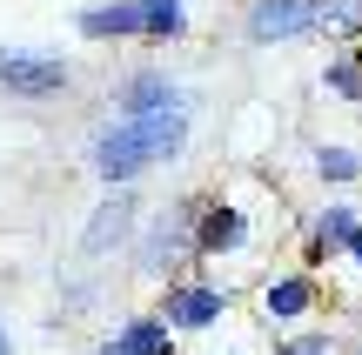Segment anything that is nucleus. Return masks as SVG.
Wrapping results in <instances>:
<instances>
[{"mask_svg": "<svg viewBox=\"0 0 362 355\" xmlns=\"http://www.w3.org/2000/svg\"><path fill=\"white\" fill-rule=\"evenodd\" d=\"M94 355H121V349H115V342H101V349H94Z\"/></svg>", "mask_w": 362, "mask_h": 355, "instance_id": "obj_19", "label": "nucleus"}, {"mask_svg": "<svg viewBox=\"0 0 362 355\" xmlns=\"http://www.w3.org/2000/svg\"><path fill=\"white\" fill-rule=\"evenodd\" d=\"M168 355H181V349H168Z\"/></svg>", "mask_w": 362, "mask_h": 355, "instance_id": "obj_20", "label": "nucleus"}, {"mask_svg": "<svg viewBox=\"0 0 362 355\" xmlns=\"http://www.w3.org/2000/svg\"><path fill=\"white\" fill-rule=\"evenodd\" d=\"M188 222H194V201H181L175 215H168V208L155 215V228H148V235H141V248H134L141 275H161V268H175L181 255H194V248H188Z\"/></svg>", "mask_w": 362, "mask_h": 355, "instance_id": "obj_8", "label": "nucleus"}, {"mask_svg": "<svg viewBox=\"0 0 362 355\" xmlns=\"http://www.w3.org/2000/svg\"><path fill=\"white\" fill-rule=\"evenodd\" d=\"M115 349H121V355H168L175 335H168V322H161V315H134L128 329L115 335Z\"/></svg>", "mask_w": 362, "mask_h": 355, "instance_id": "obj_13", "label": "nucleus"}, {"mask_svg": "<svg viewBox=\"0 0 362 355\" xmlns=\"http://www.w3.org/2000/svg\"><path fill=\"white\" fill-rule=\"evenodd\" d=\"M349 255H356V262H362V228H356V235H349Z\"/></svg>", "mask_w": 362, "mask_h": 355, "instance_id": "obj_17", "label": "nucleus"}, {"mask_svg": "<svg viewBox=\"0 0 362 355\" xmlns=\"http://www.w3.org/2000/svg\"><path fill=\"white\" fill-rule=\"evenodd\" d=\"M134 222H141V208H134L128 188H115V195L101 201V208L88 215V235H81V255H94V262H107L115 248H128L134 241Z\"/></svg>", "mask_w": 362, "mask_h": 355, "instance_id": "obj_6", "label": "nucleus"}, {"mask_svg": "<svg viewBox=\"0 0 362 355\" xmlns=\"http://www.w3.org/2000/svg\"><path fill=\"white\" fill-rule=\"evenodd\" d=\"M322 88L336 94V101H356V107H362V54H356V47L329 54V67H322Z\"/></svg>", "mask_w": 362, "mask_h": 355, "instance_id": "obj_14", "label": "nucleus"}, {"mask_svg": "<svg viewBox=\"0 0 362 355\" xmlns=\"http://www.w3.org/2000/svg\"><path fill=\"white\" fill-rule=\"evenodd\" d=\"M0 355H13V342H7V322H0Z\"/></svg>", "mask_w": 362, "mask_h": 355, "instance_id": "obj_18", "label": "nucleus"}, {"mask_svg": "<svg viewBox=\"0 0 362 355\" xmlns=\"http://www.w3.org/2000/svg\"><path fill=\"white\" fill-rule=\"evenodd\" d=\"M315 308V275H275L262 282V315L269 322H302Z\"/></svg>", "mask_w": 362, "mask_h": 355, "instance_id": "obj_10", "label": "nucleus"}, {"mask_svg": "<svg viewBox=\"0 0 362 355\" xmlns=\"http://www.w3.org/2000/svg\"><path fill=\"white\" fill-rule=\"evenodd\" d=\"M315 174H322L329 188H342V181H356V174H362V161L349 155V148H315Z\"/></svg>", "mask_w": 362, "mask_h": 355, "instance_id": "obj_15", "label": "nucleus"}, {"mask_svg": "<svg viewBox=\"0 0 362 355\" xmlns=\"http://www.w3.org/2000/svg\"><path fill=\"white\" fill-rule=\"evenodd\" d=\"M74 27L88 40H141V7L134 0H88L74 13Z\"/></svg>", "mask_w": 362, "mask_h": 355, "instance_id": "obj_9", "label": "nucleus"}, {"mask_svg": "<svg viewBox=\"0 0 362 355\" xmlns=\"http://www.w3.org/2000/svg\"><path fill=\"white\" fill-rule=\"evenodd\" d=\"M175 107H188L181 101V88L161 67H134L128 80H115V114L121 121H134V114H175Z\"/></svg>", "mask_w": 362, "mask_h": 355, "instance_id": "obj_7", "label": "nucleus"}, {"mask_svg": "<svg viewBox=\"0 0 362 355\" xmlns=\"http://www.w3.org/2000/svg\"><path fill=\"white\" fill-rule=\"evenodd\" d=\"M181 148H188V107H175V114H134V121L101 128L94 148H88V161H94V174H101L107 188H128V181H141L148 168L175 161Z\"/></svg>", "mask_w": 362, "mask_h": 355, "instance_id": "obj_1", "label": "nucleus"}, {"mask_svg": "<svg viewBox=\"0 0 362 355\" xmlns=\"http://www.w3.org/2000/svg\"><path fill=\"white\" fill-rule=\"evenodd\" d=\"M248 208L235 195H208L194 201V222H188V248L194 255H242L248 248Z\"/></svg>", "mask_w": 362, "mask_h": 355, "instance_id": "obj_4", "label": "nucleus"}, {"mask_svg": "<svg viewBox=\"0 0 362 355\" xmlns=\"http://www.w3.org/2000/svg\"><path fill=\"white\" fill-rule=\"evenodd\" d=\"M322 27H362V0H248V13H242V34L255 47L309 40Z\"/></svg>", "mask_w": 362, "mask_h": 355, "instance_id": "obj_2", "label": "nucleus"}, {"mask_svg": "<svg viewBox=\"0 0 362 355\" xmlns=\"http://www.w3.org/2000/svg\"><path fill=\"white\" fill-rule=\"evenodd\" d=\"M0 88L21 101H54L74 88V67L61 54H34V47H0Z\"/></svg>", "mask_w": 362, "mask_h": 355, "instance_id": "obj_3", "label": "nucleus"}, {"mask_svg": "<svg viewBox=\"0 0 362 355\" xmlns=\"http://www.w3.org/2000/svg\"><path fill=\"white\" fill-rule=\"evenodd\" d=\"M141 7V40H181L188 34V0H134Z\"/></svg>", "mask_w": 362, "mask_h": 355, "instance_id": "obj_12", "label": "nucleus"}, {"mask_svg": "<svg viewBox=\"0 0 362 355\" xmlns=\"http://www.w3.org/2000/svg\"><path fill=\"white\" fill-rule=\"evenodd\" d=\"M269 355H336V335L329 329H309V335H282Z\"/></svg>", "mask_w": 362, "mask_h": 355, "instance_id": "obj_16", "label": "nucleus"}, {"mask_svg": "<svg viewBox=\"0 0 362 355\" xmlns=\"http://www.w3.org/2000/svg\"><path fill=\"white\" fill-rule=\"evenodd\" d=\"M356 228H362L356 208H322V215H315V235H309V262H329L336 248H349Z\"/></svg>", "mask_w": 362, "mask_h": 355, "instance_id": "obj_11", "label": "nucleus"}, {"mask_svg": "<svg viewBox=\"0 0 362 355\" xmlns=\"http://www.w3.org/2000/svg\"><path fill=\"white\" fill-rule=\"evenodd\" d=\"M221 315H228V289H221V282H168V295H161L168 335H202V329H215Z\"/></svg>", "mask_w": 362, "mask_h": 355, "instance_id": "obj_5", "label": "nucleus"}]
</instances>
